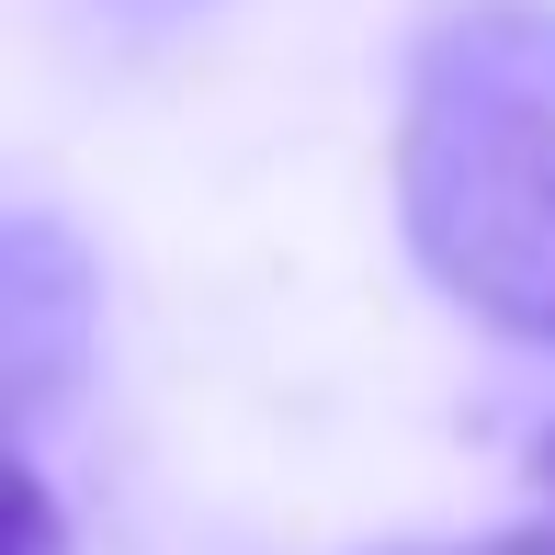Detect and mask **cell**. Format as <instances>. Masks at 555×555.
Returning a JSON list of instances; mask_svg holds the SVG:
<instances>
[{
    "mask_svg": "<svg viewBox=\"0 0 555 555\" xmlns=\"http://www.w3.org/2000/svg\"><path fill=\"white\" fill-rule=\"evenodd\" d=\"M397 227L476 330L555 351V0H453L397 91Z\"/></svg>",
    "mask_w": 555,
    "mask_h": 555,
    "instance_id": "6da1fadb",
    "label": "cell"
},
{
    "mask_svg": "<svg viewBox=\"0 0 555 555\" xmlns=\"http://www.w3.org/2000/svg\"><path fill=\"white\" fill-rule=\"evenodd\" d=\"M91 261L80 238H68L57 216L12 205L0 227V374H12V420L35 431L46 409H57L68 374H91Z\"/></svg>",
    "mask_w": 555,
    "mask_h": 555,
    "instance_id": "7a4b0ae2",
    "label": "cell"
},
{
    "mask_svg": "<svg viewBox=\"0 0 555 555\" xmlns=\"http://www.w3.org/2000/svg\"><path fill=\"white\" fill-rule=\"evenodd\" d=\"M363 555H555V521H499V533H409V544H363Z\"/></svg>",
    "mask_w": 555,
    "mask_h": 555,
    "instance_id": "3957f363",
    "label": "cell"
},
{
    "mask_svg": "<svg viewBox=\"0 0 555 555\" xmlns=\"http://www.w3.org/2000/svg\"><path fill=\"white\" fill-rule=\"evenodd\" d=\"M23 555H68V511H57V488H46L35 453H23Z\"/></svg>",
    "mask_w": 555,
    "mask_h": 555,
    "instance_id": "277c9868",
    "label": "cell"
}]
</instances>
